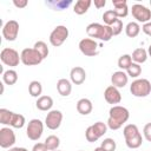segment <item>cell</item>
Instances as JSON below:
<instances>
[{"instance_id":"obj_33","label":"cell","mask_w":151,"mask_h":151,"mask_svg":"<svg viewBox=\"0 0 151 151\" xmlns=\"http://www.w3.org/2000/svg\"><path fill=\"white\" fill-rule=\"evenodd\" d=\"M33 48H34V50H37V51L40 53V55L42 57V59H45V58L48 55V53H50V50H48V47H47L46 42H45V41H41V40L37 41V42L34 44Z\"/></svg>"},{"instance_id":"obj_45","label":"cell","mask_w":151,"mask_h":151,"mask_svg":"<svg viewBox=\"0 0 151 151\" xmlns=\"http://www.w3.org/2000/svg\"><path fill=\"white\" fill-rule=\"evenodd\" d=\"M93 151H105V150H104V149H103L101 146H98V147H96V149H94Z\"/></svg>"},{"instance_id":"obj_39","label":"cell","mask_w":151,"mask_h":151,"mask_svg":"<svg viewBox=\"0 0 151 151\" xmlns=\"http://www.w3.org/2000/svg\"><path fill=\"white\" fill-rule=\"evenodd\" d=\"M143 136L147 142H151V123L145 124V126L143 129Z\"/></svg>"},{"instance_id":"obj_46","label":"cell","mask_w":151,"mask_h":151,"mask_svg":"<svg viewBox=\"0 0 151 151\" xmlns=\"http://www.w3.org/2000/svg\"><path fill=\"white\" fill-rule=\"evenodd\" d=\"M147 55L151 57V44H150V46H149V48H147Z\"/></svg>"},{"instance_id":"obj_6","label":"cell","mask_w":151,"mask_h":151,"mask_svg":"<svg viewBox=\"0 0 151 151\" xmlns=\"http://www.w3.org/2000/svg\"><path fill=\"white\" fill-rule=\"evenodd\" d=\"M0 59H1L2 64H5L6 66H9V67H15L19 65V63H21L19 52L11 47H5L1 50Z\"/></svg>"},{"instance_id":"obj_44","label":"cell","mask_w":151,"mask_h":151,"mask_svg":"<svg viewBox=\"0 0 151 151\" xmlns=\"http://www.w3.org/2000/svg\"><path fill=\"white\" fill-rule=\"evenodd\" d=\"M7 151H28L26 147H19V146H13L11 149H8Z\"/></svg>"},{"instance_id":"obj_31","label":"cell","mask_w":151,"mask_h":151,"mask_svg":"<svg viewBox=\"0 0 151 151\" xmlns=\"http://www.w3.org/2000/svg\"><path fill=\"white\" fill-rule=\"evenodd\" d=\"M92 126V129H93V131H94V133L98 136V138H100V137H103L106 132H107V124L106 123H103V122H97V123H94L93 125H91Z\"/></svg>"},{"instance_id":"obj_13","label":"cell","mask_w":151,"mask_h":151,"mask_svg":"<svg viewBox=\"0 0 151 151\" xmlns=\"http://www.w3.org/2000/svg\"><path fill=\"white\" fill-rule=\"evenodd\" d=\"M104 98L109 104L117 105L122 101V93L119 92V88L114 87L113 85H110L104 91Z\"/></svg>"},{"instance_id":"obj_17","label":"cell","mask_w":151,"mask_h":151,"mask_svg":"<svg viewBox=\"0 0 151 151\" xmlns=\"http://www.w3.org/2000/svg\"><path fill=\"white\" fill-rule=\"evenodd\" d=\"M57 91L61 97H68L72 92V83L66 78H61L57 81Z\"/></svg>"},{"instance_id":"obj_37","label":"cell","mask_w":151,"mask_h":151,"mask_svg":"<svg viewBox=\"0 0 151 151\" xmlns=\"http://www.w3.org/2000/svg\"><path fill=\"white\" fill-rule=\"evenodd\" d=\"M85 137H86V140L90 142V143H94V142H97V140L99 139L98 136L94 133L92 126H88V127L86 129V131H85Z\"/></svg>"},{"instance_id":"obj_16","label":"cell","mask_w":151,"mask_h":151,"mask_svg":"<svg viewBox=\"0 0 151 151\" xmlns=\"http://www.w3.org/2000/svg\"><path fill=\"white\" fill-rule=\"evenodd\" d=\"M112 5L114 7L113 12L116 13L118 19L125 18L129 14V7H127V1L126 0H112Z\"/></svg>"},{"instance_id":"obj_4","label":"cell","mask_w":151,"mask_h":151,"mask_svg":"<svg viewBox=\"0 0 151 151\" xmlns=\"http://www.w3.org/2000/svg\"><path fill=\"white\" fill-rule=\"evenodd\" d=\"M68 34H70V32H68V28L66 26L58 25L51 32L48 40H50V42H51L52 46L59 47V46H61L66 41V39L68 38Z\"/></svg>"},{"instance_id":"obj_12","label":"cell","mask_w":151,"mask_h":151,"mask_svg":"<svg viewBox=\"0 0 151 151\" xmlns=\"http://www.w3.org/2000/svg\"><path fill=\"white\" fill-rule=\"evenodd\" d=\"M63 122V112L59 110H51L48 111L45 118V125L50 130H57L60 127Z\"/></svg>"},{"instance_id":"obj_5","label":"cell","mask_w":151,"mask_h":151,"mask_svg":"<svg viewBox=\"0 0 151 151\" xmlns=\"http://www.w3.org/2000/svg\"><path fill=\"white\" fill-rule=\"evenodd\" d=\"M20 58H21V63L25 66H35V65H39L44 60L40 53L33 47L24 48L20 53Z\"/></svg>"},{"instance_id":"obj_14","label":"cell","mask_w":151,"mask_h":151,"mask_svg":"<svg viewBox=\"0 0 151 151\" xmlns=\"http://www.w3.org/2000/svg\"><path fill=\"white\" fill-rule=\"evenodd\" d=\"M127 81H129V76L125 71H116L112 73L111 76V83L114 87L117 88H122V87H125L127 85Z\"/></svg>"},{"instance_id":"obj_24","label":"cell","mask_w":151,"mask_h":151,"mask_svg":"<svg viewBox=\"0 0 151 151\" xmlns=\"http://www.w3.org/2000/svg\"><path fill=\"white\" fill-rule=\"evenodd\" d=\"M140 32V25L137 21H130L125 26V34L129 38H136Z\"/></svg>"},{"instance_id":"obj_43","label":"cell","mask_w":151,"mask_h":151,"mask_svg":"<svg viewBox=\"0 0 151 151\" xmlns=\"http://www.w3.org/2000/svg\"><path fill=\"white\" fill-rule=\"evenodd\" d=\"M106 5V1L105 0H94V6L99 9V8H103L104 6Z\"/></svg>"},{"instance_id":"obj_47","label":"cell","mask_w":151,"mask_h":151,"mask_svg":"<svg viewBox=\"0 0 151 151\" xmlns=\"http://www.w3.org/2000/svg\"><path fill=\"white\" fill-rule=\"evenodd\" d=\"M55 151H61V150H55Z\"/></svg>"},{"instance_id":"obj_26","label":"cell","mask_w":151,"mask_h":151,"mask_svg":"<svg viewBox=\"0 0 151 151\" xmlns=\"http://www.w3.org/2000/svg\"><path fill=\"white\" fill-rule=\"evenodd\" d=\"M44 143H45L46 147L48 149V151H55V150H58V147L60 145V139H59L58 136L51 134V136L46 137V139H45Z\"/></svg>"},{"instance_id":"obj_32","label":"cell","mask_w":151,"mask_h":151,"mask_svg":"<svg viewBox=\"0 0 151 151\" xmlns=\"http://www.w3.org/2000/svg\"><path fill=\"white\" fill-rule=\"evenodd\" d=\"M71 4H72L71 0H68V1L59 0V1H48V2H47V5L51 6L54 11H63V9H66Z\"/></svg>"},{"instance_id":"obj_35","label":"cell","mask_w":151,"mask_h":151,"mask_svg":"<svg viewBox=\"0 0 151 151\" xmlns=\"http://www.w3.org/2000/svg\"><path fill=\"white\" fill-rule=\"evenodd\" d=\"M13 112L7 109H0V124L2 125H9L11 118Z\"/></svg>"},{"instance_id":"obj_36","label":"cell","mask_w":151,"mask_h":151,"mask_svg":"<svg viewBox=\"0 0 151 151\" xmlns=\"http://www.w3.org/2000/svg\"><path fill=\"white\" fill-rule=\"evenodd\" d=\"M105 151H116V147H117V144H116V140L113 138H105L103 142H101V145H100Z\"/></svg>"},{"instance_id":"obj_9","label":"cell","mask_w":151,"mask_h":151,"mask_svg":"<svg viewBox=\"0 0 151 151\" xmlns=\"http://www.w3.org/2000/svg\"><path fill=\"white\" fill-rule=\"evenodd\" d=\"M131 13L132 17L136 19V21L139 24H146L151 21V9H149L146 6L142 4H134L131 7Z\"/></svg>"},{"instance_id":"obj_7","label":"cell","mask_w":151,"mask_h":151,"mask_svg":"<svg viewBox=\"0 0 151 151\" xmlns=\"http://www.w3.org/2000/svg\"><path fill=\"white\" fill-rule=\"evenodd\" d=\"M42 132H44V123L38 119V118H34V119H31L27 124V129H26V134L28 137V139L31 140H39L42 136Z\"/></svg>"},{"instance_id":"obj_27","label":"cell","mask_w":151,"mask_h":151,"mask_svg":"<svg viewBox=\"0 0 151 151\" xmlns=\"http://www.w3.org/2000/svg\"><path fill=\"white\" fill-rule=\"evenodd\" d=\"M138 133H140V132H139V129H138V126L136 124H127L123 129V134H124L125 140L137 136Z\"/></svg>"},{"instance_id":"obj_42","label":"cell","mask_w":151,"mask_h":151,"mask_svg":"<svg viewBox=\"0 0 151 151\" xmlns=\"http://www.w3.org/2000/svg\"><path fill=\"white\" fill-rule=\"evenodd\" d=\"M142 31H143L146 35L151 37V21H149V22H146V24H143V26H142Z\"/></svg>"},{"instance_id":"obj_40","label":"cell","mask_w":151,"mask_h":151,"mask_svg":"<svg viewBox=\"0 0 151 151\" xmlns=\"http://www.w3.org/2000/svg\"><path fill=\"white\" fill-rule=\"evenodd\" d=\"M32 151H48L45 143H35L32 147Z\"/></svg>"},{"instance_id":"obj_11","label":"cell","mask_w":151,"mask_h":151,"mask_svg":"<svg viewBox=\"0 0 151 151\" xmlns=\"http://www.w3.org/2000/svg\"><path fill=\"white\" fill-rule=\"evenodd\" d=\"M19 34V22L17 20H8L2 26V37L7 41H14Z\"/></svg>"},{"instance_id":"obj_30","label":"cell","mask_w":151,"mask_h":151,"mask_svg":"<svg viewBox=\"0 0 151 151\" xmlns=\"http://www.w3.org/2000/svg\"><path fill=\"white\" fill-rule=\"evenodd\" d=\"M143 143V136L142 133H138L137 136L130 138V139H126L125 140V144L129 149H138Z\"/></svg>"},{"instance_id":"obj_25","label":"cell","mask_w":151,"mask_h":151,"mask_svg":"<svg viewBox=\"0 0 151 151\" xmlns=\"http://www.w3.org/2000/svg\"><path fill=\"white\" fill-rule=\"evenodd\" d=\"M25 123H26V119H25V117H24L22 114L13 112L8 126H9V127H13V129H21V127H24Z\"/></svg>"},{"instance_id":"obj_48","label":"cell","mask_w":151,"mask_h":151,"mask_svg":"<svg viewBox=\"0 0 151 151\" xmlns=\"http://www.w3.org/2000/svg\"><path fill=\"white\" fill-rule=\"evenodd\" d=\"M150 5H151V0H150Z\"/></svg>"},{"instance_id":"obj_3","label":"cell","mask_w":151,"mask_h":151,"mask_svg":"<svg viewBox=\"0 0 151 151\" xmlns=\"http://www.w3.org/2000/svg\"><path fill=\"white\" fill-rule=\"evenodd\" d=\"M130 92L138 98L147 97L151 93V83L145 78H137L130 85Z\"/></svg>"},{"instance_id":"obj_2","label":"cell","mask_w":151,"mask_h":151,"mask_svg":"<svg viewBox=\"0 0 151 151\" xmlns=\"http://www.w3.org/2000/svg\"><path fill=\"white\" fill-rule=\"evenodd\" d=\"M86 33L91 39L94 38V39H99V40L105 41V42L110 41L113 38V33H112L111 26L101 25L99 22H92V24L87 25Z\"/></svg>"},{"instance_id":"obj_49","label":"cell","mask_w":151,"mask_h":151,"mask_svg":"<svg viewBox=\"0 0 151 151\" xmlns=\"http://www.w3.org/2000/svg\"><path fill=\"white\" fill-rule=\"evenodd\" d=\"M80 151H83V150H80Z\"/></svg>"},{"instance_id":"obj_8","label":"cell","mask_w":151,"mask_h":151,"mask_svg":"<svg viewBox=\"0 0 151 151\" xmlns=\"http://www.w3.org/2000/svg\"><path fill=\"white\" fill-rule=\"evenodd\" d=\"M78 47L80 52L86 57H96L99 53V45L94 39L91 38H84L79 41Z\"/></svg>"},{"instance_id":"obj_28","label":"cell","mask_w":151,"mask_h":151,"mask_svg":"<svg viewBox=\"0 0 151 151\" xmlns=\"http://www.w3.org/2000/svg\"><path fill=\"white\" fill-rule=\"evenodd\" d=\"M132 63H133V61H132L131 54H122V55L119 57L118 61H117L118 67H119L122 71H126V70L130 67V65H131Z\"/></svg>"},{"instance_id":"obj_10","label":"cell","mask_w":151,"mask_h":151,"mask_svg":"<svg viewBox=\"0 0 151 151\" xmlns=\"http://www.w3.org/2000/svg\"><path fill=\"white\" fill-rule=\"evenodd\" d=\"M15 133L9 126H4L0 129V146L2 149H11L15 144Z\"/></svg>"},{"instance_id":"obj_19","label":"cell","mask_w":151,"mask_h":151,"mask_svg":"<svg viewBox=\"0 0 151 151\" xmlns=\"http://www.w3.org/2000/svg\"><path fill=\"white\" fill-rule=\"evenodd\" d=\"M35 106L40 111H51V109L53 106V99L50 96H41L37 99Z\"/></svg>"},{"instance_id":"obj_15","label":"cell","mask_w":151,"mask_h":151,"mask_svg":"<svg viewBox=\"0 0 151 151\" xmlns=\"http://www.w3.org/2000/svg\"><path fill=\"white\" fill-rule=\"evenodd\" d=\"M70 79H71V83H73L74 85H81L86 79L85 70L80 66L73 67L70 72Z\"/></svg>"},{"instance_id":"obj_38","label":"cell","mask_w":151,"mask_h":151,"mask_svg":"<svg viewBox=\"0 0 151 151\" xmlns=\"http://www.w3.org/2000/svg\"><path fill=\"white\" fill-rule=\"evenodd\" d=\"M111 28H112V33H113V35H118V34H120L122 31H123V21H122V19H118V20L111 26Z\"/></svg>"},{"instance_id":"obj_29","label":"cell","mask_w":151,"mask_h":151,"mask_svg":"<svg viewBox=\"0 0 151 151\" xmlns=\"http://www.w3.org/2000/svg\"><path fill=\"white\" fill-rule=\"evenodd\" d=\"M103 21H104V25H107V26H112L117 20H118V18H117V15H116V13L113 12V9H107V11H105L104 13H103Z\"/></svg>"},{"instance_id":"obj_34","label":"cell","mask_w":151,"mask_h":151,"mask_svg":"<svg viewBox=\"0 0 151 151\" xmlns=\"http://www.w3.org/2000/svg\"><path fill=\"white\" fill-rule=\"evenodd\" d=\"M126 73L129 77L131 78H138L142 73V66L139 64H136V63H132L130 65V67L126 70Z\"/></svg>"},{"instance_id":"obj_23","label":"cell","mask_w":151,"mask_h":151,"mask_svg":"<svg viewBox=\"0 0 151 151\" xmlns=\"http://www.w3.org/2000/svg\"><path fill=\"white\" fill-rule=\"evenodd\" d=\"M28 93L34 97V98H39L41 97V93H42V85L40 81L38 80H32L29 84H28Z\"/></svg>"},{"instance_id":"obj_41","label":"cell","mask_w":151,"mask_h":151,"mask_svg":"<svg viewBox=\"0 0 151 151\" xmlns=\"http://www.w3.org/2000/svg\"><path fill=\"white\" fill-rule=\"evenodd\" d=\"M13 5L18 8H25L28 5L27 0H13Z\"/></svg>"},{"instance_id":"obj_18","label":"cell","mask_w":151,"mask_h":151,"mask_svg":"<svg viewBox=\"0 0 151 151\" xmlns=\"http://www.w3.org/2000/svg\"><path fill=\"white\" fill-rule=\"evenodd\" d=\"M93 110V105L92 101L88 98H81L77 101V111L83 114V116H87L92 112Z\"/></svg>"},{"instance_id":"obj_22","label":"cell","mask_w":151,"mask_h":151,"mask_svg":"<svg viewBox=\"0 0 151 151\" xmlns=\"http://www.w3.org/2000/svg\"><path fill=\"white\" fill-rule=\"evenodd\" d=\"M18 81V73L15 70L8 68L6 71H4L2 73V83L6 85H14Z\"/></svg>"},{"instance_id":"obj_20","label":"cell","mask_w":151,"mask_h":151,"mask_svg":"<svg viewBox=\"0 0 151 151\" xmlns=\"http://www.w3.org/2000/svg\"><path fill=\"white\" fill-rule=\"evenodd\" d=\"M147 51L145 50V48H143V47H138V48H136L133 52H132V54H131V58H132V61L133 63H136V64H143V63H145L146 60H147Z\"/></svg>"},{"instance_id":"obj_1","label":"cell","mask_w":151,"mask_h":151,"mask_svg":"<svg viewBox=\"0 0 151 151\" xmlns=\"http://www.w3.org/2000/svg\"><path fill=\"white\" fill-rule=\"evenodd\" d=\"M130 118V112L122 105H113L109 111L107 127L111 130H119Z\"/></svg>"},{"instance_id":"obj_21","label":"cell","mask_w":151,"mask_h":151,"mask_svg":"<svg viewBox=\"0 0 151 151\" xmlns=\"http://www.w3.org/2000/svg\"><path fill=\"white\" fill-rule=\"evenodd\" d=\"M91 5H92L91 0H78L73 5V12L78 15H83L88 11Z\"/></svg>"}]
</instances>
